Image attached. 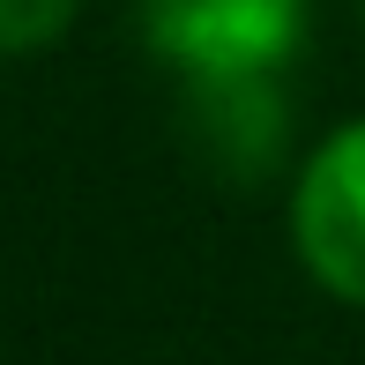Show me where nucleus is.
<instances>
[{
    "instance_id": "nucleus-1",
    "label": "nucleus",
    "mask_w": 365,
    "mask_h": 365,
    "mask_svg": "<svg viewBox=\"0 0 365 365\" xmlns=\"http://www.w3.org/2000/svg\"><path fill=\"white\" fill-rule=\"evenodd\" d=\"M142 38L187 82L284 75L306 45V0H142Z\"/></svg>"
},
{
    "instance_id": "nucleus-2",
    "label": "nucleus",
    "mask_w": 365,
    "mask_h": 365,
    "mask_svg": "<svg viewBox=\"0 0 365 365\" xmlns=\"http://www.w3.org/2000/svg\"><path fill=\"white\" fill-rule=\"evenodd\" d=\"M291 246L343 306H365V120H343L291 187Z\"/></svg>"
},
{
    "instance_id": "nucleus-3",
    "label": "nucleus",
    "mask_w": 365,
    "mask_h": 365,
    "mask_svg": "<svg viewBox=\"0 0 365 365\" xmlns=\"http://www.w3.org/2000/svg\"><path fill=\"white\" fill-rule=\"evenodd\" d=\"M187 127L194 149H202L217 172L231 179H261L276 157H284V82L276 75H231V82H187Z\"/></svg>"
},
{
    "instance_id": "nucleus-4",
    "label": "nucleus",
    "mask_w": 365,
    "mask_h": 365,
    "mask_svg": "<svg viewBox=\"0 0 365 365\" xmlns=\"http://www.w3.org/2000/svg\"><path fill=\"white\" fill-rule=\"evenodd\" d=\"M82 0H0V53H45L53 38H68Z\"/></svg>"
}]
</instances>
